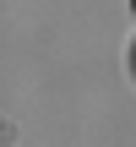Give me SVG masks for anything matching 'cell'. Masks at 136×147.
I'll use <instances>...</instances> for the list:
<instances>
[{
    "label": "cell",
    "mask_w": 136,
    "mask_h": 147,
    "mask_svg": "<svg viewBox=\"0 0 136 147\" xmlns=\"http://www.w3.org/2000/svg\"><path fill=\"white\" fill-rule=\"evenodd\" d=\"M131 11H136V0H131Z\"/></svg>",
    "instance_id": "6da1fadb"
}]
</instances>
